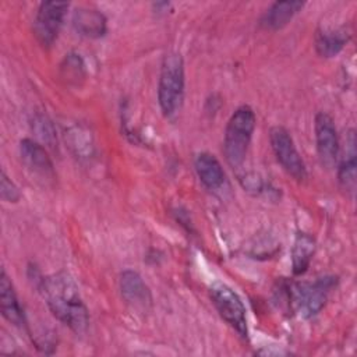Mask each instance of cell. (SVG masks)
Masks as SVG:
<instances>
[{
	"instance_id": "1",
	"label": "cell",
	"mask_w": 357,
	"mask_h": 357,
	"mask_svg": "<svg viewBox=\"0 0 357 357\" xmlns=\"http://www.w3.org/2000/svg\"><path fill=\"white\" fill-rule=\"evenodd\" d=\"M52 314L75 333L88 328V310L79 296L78 286L66 272H57L40 280L39 286Z\"/></svg>"
},
{
	"instance_id": "2",
	"label": "cell",
	"mask_w": 357,
	"mask_h": 357,
	"mask_svg": "<svg viewBox=\"0 0 357 357\" xmlns=\"http://www.w3.org/2000/svg\"><path fill=\"white\" fill-rule=\"evenodd\" d=\"M184 99V63L180 53L170 52L163 57L159 84L158 100L162 113L172 119L174 117Z\"/></svg>"
},
{
	"instance_id": "3",
	"label": "cell",
	"mask_w": 357,
	"mask_h": 357,
	"mask_svg": "<svg viewBox=\"0 0 357 357\" xmlns=\"http://www.w3.org/2000/svg\"><path fill=\"white\" fill-rule=\"evenodd\" d=\"M255 113L250 106H240L230 116L223 139V152L227 163L234 169L245 160V155L255 128Z\"/></svg>"
},
{
	"instance_id": "4",
	"label": "cell",
	"mask_w": 357,
	"mask_h": 357,
	"mask_svg": "<svg viewBox=\"0 0 357 357\" xmlns=\"http://www.w3.org/2000/svg\"><path fill=\"white\" fill-rule=\"evenodd\" d=\"M211 300L219 315L243 337H248L245 307L238 294L226 283L215 282L209 287Z\"/></svg>"
},
{
	"instance_id": "5",
	"label": "cell",
	"mask_w": 357,
	"mask_h": 357,
	"mask_svg": "<svg viewBox=\"0 0 357 357\" xmlns=\"http://www.w3.org/2000/svg\"><path fill=\"white\" fill-rule=\"evenodd\" d=\"M335 284V276H324L318 278L314 282H303L294 284L291 296L297 311L304 318H311L317 315L324 308L328 300V294Z\"/></svg>"
},
{
	"instance_id": "6",
	"label": "cell",
	"mask_w": 357,
	"mask_h": 357,
	"mask_svg": "<svg viewBox=\"0 0 357 357\" xmlns=\"http://www.w3.org/2000/svg\"><path fill=\"white\" fill-rule=\"evenodd\" d=\"M269 142L276 160L296 180H304L307 176L305 165L294 146L289 131L282 126H275L269 131Z\"/></svg>"
},
{
	"instance_id": "7",
	"label": "cell",
	"mask_w": 357,
	"mask_h": 357,
	"mask_svg": "<svg viewBox=\"0 0 357 357\" xmlns=\"http://www.w3.org/2000/svg\"><path fill=\"white\" fill-rule=\"evenodd\" d=\"M67 10L68 3L66 1H42L39 4L33 20V35L42 46L49 47L53 45Z\"/></svg>"
},
{
	"instance_id": "8",
	"label": "cell",
	"mask_w": 357,
	"mask_h": 357,
	"mask_svg": "<svg viewBox=\"0 0 357 357\" xmlns=\"http://www.w3.org/2000/svg\"><path fill=\"white\" fill-rule=\"evenodd\" d=\"M314 130L319 160L325 167L331 169L335 166L339 155V138L333 119L325 112L317 113Z\"/></svg>"
},
{
	"instance_id": "9",
	"label": "cell",
	"mask_w": 357,
	"mask_h": 357,
	"mask_svg": "<svg viewBox=\"0 0 357 357\" xmlns=\"http://www.w3.org/2000/svg\"><path fill=\"white\" fill-rule=\"evenodd\" d=\"M120 291L127 304L134 310L146 311L152 304V296L149 287L135 271L127 269L120 275Z\"/></svg>"
},
{
	"instance_id": "10",
	"label": "cell",
	"mask_w": 357,
	"mask_h": 357,
	"mask_svg": "<svg viewBox=\"0 0 357 357\" xmlns=\"http://www.w3.org/2000/svg\"><path fill=\"white\" fill-rule=\"evenodd\" d=\"M20 155L24 162V165L33 173L40 176L42 178H53L54 177V170H53V163L45 151V148L31 139V138H24L20 142Z\"/></svg>"
},
{
	"instance_id": "11",
	"label": "cell",
	"mask_w": 357,
	"mask_h": 357,
	"mask_svg": "<svg viewBox=\"0 0 357 357\" xmlns=\"http://www.w3.org/2000/svg\"><path fill=\"white\" fill-rule=\"evenodd\" d=\"M0 311L10 324L17 326H22L25 324L24 311L20 305L13 283L4 269H1L0 273Z\"/></svg>"
},
{
	"instance_id": "12",
	"label": "cell",
	"mask_w": 357,
	"mask_h": 357,
	"mask_svg": "<svg viewBox=\"0 0 357 357\" xmlns=\"http://www.w3.org/2000/svg\"><path fill=\"white\" fill-rule=\"evenodd\" d=\"M194 167L201 183L209 190H218L225 183V172L220 162L208 152H201L194 160Z\"/></svg>"
},
{
	"instance_id": "13",
	"label": "cell",
	"mask_w": 357,
	"mask_h": 357,
	"mask_svg": "<svg viewBox=\"0 0 357 357\" xmlns=\"http://www.w3.org/2000/svg\"><path fill=\"white\" fill-rule=\"evenodd\" d=\"M74 29L86 38H100L106 32L105 15L93 8H78L73 14Z\"/></svg>"
},
{
	"instance_id": "14",
	"label": "cell",
	"mask_w": 357,
	"mask_h": 357,
	"mask_svg": "<svg viewBox=\"0 0 357 357\" xmlns=\"http://www.w3.org/2000/svg\"><path fill=\"white\" fill-rule=\"evenodd\" d=\"M357 152H356V134L350 130L346 138V152L339 165L337 180L340 187L347 192H354L356 188V169H357Z\"/></svg>"
},
{
	"instance_id": "15",
	"label": "cell",
	"mask_w": 357,
	"mask_h": 357,
	"mask_svg": "<svg viewBox=\"0 0 357 357\" xmlns=\"http://www.w3.org/2000/svg\"><path fill=\"white\" fill-rule=\"evenodd\" d=\"M303 1H275L264 14L261 24L266 29H280L291 21V18L303 8Z\"/></svg>"
},
{
	"instance_id": "16",
	"label": "cell",
	"mask_w": 357,
	"mask_h": 357,
	"mask_svg": "<svg viewBox=\"0 0 357 357\" xmlns=\"http://www.w3.org/2000/svg\"><path fill=\"white\" fill-rule=\"evenodd\" d=\"M315 252V240L303 231L296 234L293 248H291V266L293 273L300 276L305 273Z\"/></svg>"
},
{
	"instance_id": "17",
	"label": "cell",
	"mask_w": 357,
	"mask_h": 357,
	"mask_svg": "<svg viewBox=\"0 0 357 357\" xmlns=\"http://www.w3.org/2000/svg\"><path fill=\"white\" fill-rule=\"evenodd\" d=\"M346 42L347 35L343 31H321L315 36V49L322 57H333L344 47Z\"/></svg>"
},
{
	"instance_id": "18",
	"label": "cell",
	"mask_w": 357,
	"mask_h": 357,
	"mask_svg": "<svg viewBox=\"0 0 357 357\" xmlns=\"http://www.w3.org/2000/svg\"><path fill=\"white\" fill-rule=\"evenodd\" d=\"M84 67L85 66L79 54L70 53L66 56L61 64V77L66 78L67 82H78V79H82L85 77Z\"/></svg>"
},
{
	"instance_id": "19",
	"label": "cell",
	"mask_w": 357,
	"mask_h": 357,
	"mask_svg": "<svg viewBox=\"0 0 357 357\" xmlns=\"http://www.w3.org/2000/svg\"><path fill=\"white\" fill-rule=\"evenodd\" d=\"M33 128L36 131V134L49 145H52L56 139V132L53 128L52 121L43 116V114H36L33 119Z\"/></svg>"
},
{
	"instance_id": "20",
	"label": "cell",
	"mask_w": 357,
	"mask_h": 357,
	"mask_svg": "<svg viewBox=\"0 0 357 357\" xmlns=\"http://www.w3.org/2000/svg\"><path fill=\"white\" fill-rule=\"evenodd\" d=\"M0 192L1 198L6 202H17L21 197L18 187L7 177L4 172H1V181H0Z\"/></svg>"
}]
</instances>
